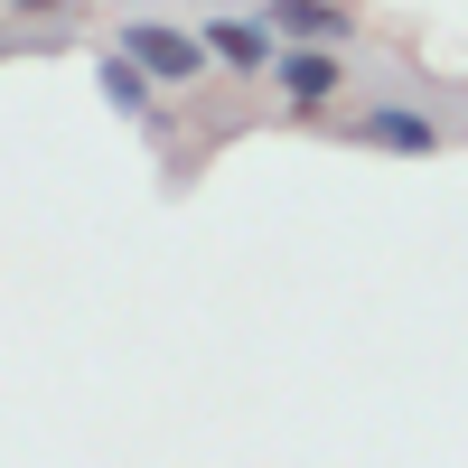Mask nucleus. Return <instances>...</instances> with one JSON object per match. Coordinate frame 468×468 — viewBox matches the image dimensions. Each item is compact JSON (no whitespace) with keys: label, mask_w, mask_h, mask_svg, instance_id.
Wrapping results in <instances>:
<instances>
[{"label":"nucleus","mask_w":468,"mask_h":468,"mask_svg":"<svg viewBox=\"0 0 468 468\" xmlns=\"http://www.w3.org/2000/svg\"><path fill=\"white\" fill-rule=\"evenodd\" d=\"M0 57H10V28H0Z\"/></svg>","instance_id":"8"},{"label":"nucleus","mask_w":468,"mask_h":468,"mask_svg":"<svg viewBox=\"0 0 468 468\" xmlns=\"http://www.w3.org/2000/svg\"><path fill=\"white\" fill-rule=\"evenodd\" d=\"M112 48H122L141 75H150V85H160V94H178V85H197V75L216 66L207 57V37L197 28H178V19H160V10H132L122 19V37H112Z\"/></svg>","instance_id":"1"},{"label":"nucleus","mask_w":468,"mask_h":468,"mask_svg":"<svg viewBox=\"0 0 468 468\" xmlns=\"http://www.w3.org/2000/svg\"><path fill=\"white\" fill-rule=\"evenodd\" d=\"M271 94H282L291 122H319V112L346 94V48H282L271 57Z\"/></svg>","instance_id":"3"},{"label":"nucleus","mask_w":468,"mask_h":468,"mask_svg":"<svg viewBox=\"0 0 468 468\" xmlns=\"http://www.w3.org/2000/svg\"><path fill=\"white\" fill-rule=\"evenodd\" d=\"M197 37H207V57L234 66V75H271V57H282V37L262 28V10H207Z\"/></svg>","instance_id":"4"},{"label":"nucleus","mask_w":468,"mask_h":468,"mask_svg":"<svg viewBox=\"0 0 468 468\" xmlns=\"http://www.w3.org/2000/svg\"><path fill=\"white\" fill-rule=\"evenodd\" d=\"M94 85H103L112 112H132V122H160V85H150V75H141L122 48H103V57H94Z\"/></svg>","instance_id":"6"},{"label":"nucleus","mask_w":468,"mask_h":468,"mask_svg":"<svg viewBox=\"0 0 468 468\" xmlns=\"http://www.w3.org/2000/svg\"><path fill=\"white\" fill-rule=\"evenodd\" d=\"M262 28L282 48H346L356 37V10L346 0H262Z\"/></svg>","instance_id":"5"},{"label":"nucleus","mask_w":468,"mask_h":468,"mask_svg":"<svg viewBox=\"0 0 468 468\" xmlns=\"http://www.w3.org/2000/svg\"><path fill=\"white\" fill-rule=\"evenodd\" d=\"M207 10H234V0H207Z\"/></svg>","instance_id":"9"},{"label":"nucleus","mask_w":468,"mask_h":468,"mask_svg":"<svg viewBox=\"0 0 468 468\" xmlns=\"http://www.w3.org/2000/svg\"><path fill=\"white\" fill-rule=\"evenodd\" d=\"M337 141L384 150V160H441V150H450V132H441L421 103H356V112L337 122Z\"/></svg>","instance_id":"2"},{"label":"nucleus","mask_w":468,"mask_h":468,"mask_svg":"<svg viewBox=\"0 0 468 468\" xmlns=\"http://www.w3.org/2000/svg\"><path fill=\"white\" fill-rule=\"evenodd\" d=\"M10 10H19V19H66L75 0H10Z\"/></svg>","instance_id":"7"}]
</instances>
